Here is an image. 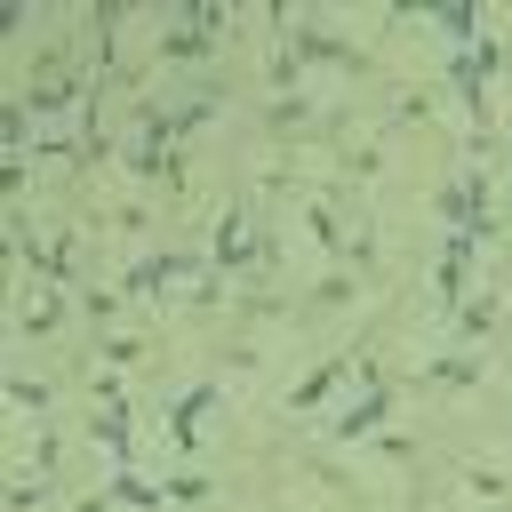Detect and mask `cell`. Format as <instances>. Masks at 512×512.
<instances>
[{"label": "cell", "mask_w": 512, "mask_h": 512, "mask_svg": "<svg viewBox=\"0 0 512 512\" xmlns=\"http://www.w3.org/2000/svg\"><path fill=\"white\" fill-rule=\"evenodd\" d=\"M472 248H480V232H456V240L440 248V272H432V288H440V296H456V288H464V264H472Z\"/></svg>", "instance_id": "1"}, {"label": "cell", "mask_w": 512, "mask_h": 512, "mask_svg": "<svg viewBox=\"0 0 512 512\" xmlns=\"http://www.w3.org/2000/svg\"><path fill=\"white\" fill-rule=\"evenodd\" d=\"M216 416V384H192V400H176V440L200 448V424Z\"/></svg>", "instance_id": "2"}]
</instances>
